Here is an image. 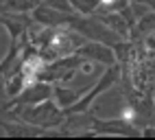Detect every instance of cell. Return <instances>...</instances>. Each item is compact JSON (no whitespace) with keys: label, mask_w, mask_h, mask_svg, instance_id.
Wrapping results in <instances>:
<instances>
[{"label":"cell","mask_w":155,"mask_h":140,"mask_svg":"<svg viewBox=\"0 0 155 140\" xmlns=\"http://www.w3.org/2000/svg\"><path fill=\"white\" fill-rule=\"evenodd\" d=\"M42 0H7L2 11H13V13H31Z\"/></svg>","instance_id":"cell-10"},{"label":"cell","mask_w":155,"mask_h":140,"mask_svg":"<svg viewBox=\"0 0 155 140\" xmlns=\"http://www.w3.org/2000/svg\"><path fill=\"white\" fill-rule=\"evenodd\" d=\"M147 7H149V9H153V11H155V0H147Z\"/></svg>","instance_id":"cell-15"},{"label":"cell","mask_w":155,"mask_h":140,"mask_svg":"<svg viewBox=\"0 0 155 140\" xmlns=\"http://www.w3.org/2000/svg\"><path fill=\"white\" fill-rule=\"evenodd\" d=\"M42 2L48 5V7H53V9H57V11H64V13L72 11V7H70L68 0H42Z\"/></svg>","instance_id":"cell-11"},{"label":"cell","mask_w":155,"mask_h":140,"mask_svg":"<svg viewBox=\"0 0 155 140\" xmlns=\"http://www.w3.org/2000/svg\"><path fill=\"white\" fill-rule=\"evenodd\" d=\"M90 129L94 136H122V138H140L138 125H133L125 118H92Z\"/></svg>","instance_id":"cell-4"},{"label":"cell","mask_w":155,"mask_h":140,"mask_svg":"<svg viewBox=\"0 0 155 140\" xmlns=\"http://www.w3.org/2000/svg\"><path fill=\"white\" fill-rule=\"evenodd\" d=\"M131 5H147V0H129Z\"/></svg>","instance_id":"cell-14"},{"label":"cell","mask_w":155,"mask_h":140,"mask_svg":"<svg viewBox=\"0 0 155 140\" xmlns=\"http://www.w3.org/2000/svg\"><path fill=\"white\" fill-rule=\"evenodd\" d=\"M144 46H147V51H155V31L144 35Z\"/></svg>","instance_id":"cell-12"},{"label":"cell","mask_w":155,"mask_h":140,"mask_svg":"<svg viewBox=\"0 0 155 140\" xmlns=\"http://www.w3.org/2000/svg\"><path fill=\"white\" fill-rule=\"evenodd\" d=\"M140 138H155V125H144L140 129Z\"/></svg>","instance_id":"cell-13"},{"label":"cell","mask_w":155,"mask_h":140,"mask_svg":"<svg viewBox=\"0 0 155 140\" xmlns=\"http://www.w3.org/2000/svg\"><path fill=\"white\" fill-rule=\"evenodd\" d=\"M151 31H155V11H153V9H147V11L136 20L131 33H133V37H140V35L144 37V35L151 33Z\"/></svg>","instance_id":"cell-8"},{"label":"cell","mask_w":155,"mask_h":140,"mask_svg":"<svg viewBox=\"0 0 155 140\" xmlns=\"http://www.w3.org/2000/svg\"><path fill=\"white\" fill-rule=\"evenodd\" d=\"M83 59H90V62H98V64H116V53H114V48L105 42H98V39H85L83 44L77 46V51Z\"/></svg>","instance_id":"cell-5"},{"label":"cell","mask_w":155,"mask_h":140,"mask_svg":"<svg viewBox=\"0 0 155 140\" xmlns=\"http://www.w3.org/2000/svg\"><path fill=\"white\" fill-rule=\"evenodd\" d=\"M83 92H85V90H70L64 83H53V101L64 109V112H66L70 105H74L79 98H81Z\"/></svg>","instance_id":"cell-7"},{"label":"cell","mask_w":155,"mask_h":140,"mask_svg":"<svg viewBox=\"0 0 155 140\" xmlns=\"http://www.w3.org/2000/svg\"><path fill=\"white\" fill-rule=\"evenodd\" d=\"M118 81H120V66H118V64L107 66V70L101 75V79H98L92 88H87L83 94H81V98H79L74 105H70V107L66 109V114H68V116L85 114L87 109H90V105L98 98V94H101V92H107V90H109L111 85H116Z\"/></svg>","instance_id":"cell-2"},{"label":"cell","mask_w":155,"mask_h":140,"mask_svg":"<svg viewBox=\"0 0 155 140\" xmlns=\"http://www.w3.org/2000/svg\"><path fill=\"white\" fill-rule=\"evenodd\" d=\"M13 116H18L20 121H26L31 125H39L44 129H57L68 121V114L61 109L53 98L37 103V105H22L11 109Z\"/></svg>","instance_id":"cell-1"},{"label":"cell","mask_w":155,"mask_h":140,"mask_svg":"<svg viewBox=\"0 0 155 140\" xmlns=\"http://www.w3.org/2000/svg\"><path fill=\"white\" fill-rule=\"evenodd\" d=\"M72 11H77L81 15H94L101 11V0H68Z\"/></svg>","instance_id":"cell-9"},{"label":"cell","mask_w":155,"mask_h":140,"mask_svg":"<svg viewBox=\"0 0 155 140\" xmlns=\"http://www.w3.org/2000/svg\"><path fill=\"white\" fill-rule=\"evenodd\" d=\"M0 129L5 132L7 138H42V136H50V129H44L39 125H31L26 121H18V123L0 121Z\"/></svg>","instance_id":"cell-6"},{"label":"cell","mask_w":155,"mask_h":140,"mask_svg":"<svg viewBox=\"0 0 155 140\" xmlns=\"http://www.w3.org/2000/svg\"><path fill=\"white\" fill-rule=\"evenodd\" d=\"M46 98H53V83L44 81V79H35L31 81L18 96L9 98V103H5V109H13V107H22V105H37L46 101Z\"/></svg>","instance_id":"cell-3"}]
</instances>
